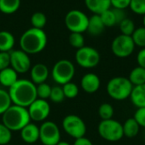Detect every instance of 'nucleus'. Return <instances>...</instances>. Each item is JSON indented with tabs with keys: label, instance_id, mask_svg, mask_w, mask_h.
<instances>
[{
	"label": "nucleus",
	"instance_id": "nucleus-1",
	"mask_svg": "<svg viewBox=\"0 0 145 145\" xmlns=\"http://www.w3.org/2000/svg\"><path fill=\"white\" fill-rule=\"evenodd\" d=\"M12 103L28 108L37 98V85L31 80L18 79L8 90Z\"/></svg>",
	"mask_w": 145,
	"mask_h": 145
},
{
	"label": "nucleus",
	"instance_id": "nucleus-2",
	"mask_svg": "<svg viewBox=\"0 0 145 145\" xmlns=\"http://www.w3.org/2000/svg\"><path fill=\"white\" fill-rule=\"evenodd\" d=\"M48 38L42 29L31 27L26 30L20 37V45L21 50L26 54H37L44 50Z\"/></svg>",
	"mask_w": 145,
	"mask_h": 145
},
{
	"label": "nucleus",
	"instance_id": "nucleus-3",
	"mask_svg": "<svg viewBox=\"0 0 145 145\" xmlns=\"http://www.w3.org/2000/svg\"><path fill=\"white\" fill-rule=\"evenodd\" d=\"M2 115V123L11 132L20 131L24 126L31 123L27 109L18 105H11Z\"/></svg>",
	"mask_w": 145,
	"mask_h": 145
},
{
	"label": "nucleus",
	"instance_id": "nucleus-4",
	"mask_svg": "<svg viewBox=\"0 0 145 145\" xmlns=\"http://www.w3.org/2000/svg\"><path fill=\"white\" fill-rule=\"evenodd\" d=\"M133 85L128 79V78L117 76L109 80L106 91L108 95L114 100L123 101L130 98Z\"/></svg>",
	"mask_w": 145,
	"mask_h": 145
},
{
	"label": "nucleus",
	"instance_id": "nucleus-5",
	"mask_svg": "<svg viewBox=\"0 0 145 145\" xmlns=\"http://www.w3.org/2000/svg\"><path fill=\"white\" fill-rule=\"evenodd\" d=\"M98 132L99 136L108 142H117L124 137L122 124L114 119L101 121Z\"/></svg>",
	"mask_w": 145,
	"mask_h": 145
},
{
	"label": "nucleus",
	"instance_id": "nucleus-6",
	"mask_svg": "<svg viewBox=\"0 0 145 145\" xmlns=\"http://www.w3.org/2000/svg\"><path fill=\"white\" fill-rule=\"evenodd\" d=\"M75 75L74 64L69 60H59L58 61L52 69L53 79L59 85H64L66 83L71 82Z\"/></svg>",
	"mask_w": 145,
	"mask_h": 145
},
{
	"label": "nucleus",
	"instance_id": "nucleus-7",
	"mask_svg": "<svg viewBox=\"0 0 145 145\" xmlns=\"http://www.w3.org/2000/svg\"><path fill=\"white\" fill-rule=\"evenodd\" d=\"M88 15L81 10L72 9L65 17V24L71 32L82 33L87 31L88 25Z\"/></svg>",
	"mask_w": 145,
	"mask_h": 145
},
{
	"label": "nucleus",
	"instance_id": "nucleus-8",
	"mask_svg": "<svg viewBox=\"0 0 145 145\" xmlns=\"http://www.w3.org/2000/svg\"><path fill=\"white\" fill-rule=\"evenodd\" d=\"M64 131L75 139L82 138L87 132V126L83 120L76 115H69L65 116L62 122Z\"/></svg>",
	"mask_w": 145,
	"mask_h": 145
},
{
	"label": "nucleus",
	"instance_id": "nucleus-9",
	"mask_svg": "<svg viewBox=\"0 0 145 145\" xmlns=\"http://www.w3.org/2000/svg\"><path fill=\"white\" fill-rule=\"evenodd\" d=\"M135 49V44L131 36L120 34L116 36L111 43L112 53L119 58L130 56Z\"/></svg>",
	"mask_w": 145,
	"mask_h": 145
},
{
	"label": "nucleus",
	"instance_id": "nucleus-10",
	"mask_svg": "<svg viewBox=\"0 0 145 145\" xmlns=\"http://www.w3.org/2000/svg\"><path fill=\"white\" fill-rule=\"evenodd\" d=\"M76 62L79 66L84 68H93L100 62V55L99 51L89 46H83L76 52Z\"/></svg>",
	"mask_w": 145,
	"mask_h": 145
},
{
	"label": "nucleus",
	"instance_id": "nucleus-11",
	"mask_svg": "<svg viewBox=\"0 0 145 145\" xmlns=\"http://www.w3.org/2000/svg\"><path fill=\"white\" fill-rule=\"evenodd\" d=\"M39 139L43 145H57L60 141V131L56 123L45 121L39 127Z\"/></svg>",
	"mask_w": 145,
	"mask_h": 145
},
{
	"label": "nucleus",
	"instance_id": "nucleus-12",
	"mask_svg": "<svg viewBox=\"0 0 145 145\" xmlns=\"http://www.w3.org/2000/svg\"><path fill=\"white\" fill-rule=\"evenodd\" d=\"M10 56V66L11 68L20 73H25L31 69V60L25 52L21 50H11Z\"/></svg>",
	"mask_w": 145,
	"mask_h": 145
},
{
	"label": "nucleus",
	"instance_id": "nucleus-13",
	"mask_svg": "<svg viewBox=\"0 0 145 145\" xmlns=\"http://www.w3.org/2000/svg\"><path fill=\"white\" fill-rule=\"evenodd\" d=\"M31 120L39 122L47 119L50 114V106L46 100L37 98L27 108Z\"/></svg>",
	"mask_w": 145,
	"mask_h": 145
},
{
	"label": "nucleus",
	"instance_id": "nucleus-14",
	"mask_svg": "<svg viewBox=\"0 0 145 145\" xmlns=\"http://www.w3.org/2000/svg\"><path fill=\"white\" fill-rule=\"evenodd\" d=\"M101 82L99 77L93 73H88L83 75L81 79V85L82 90L89 94L95 93L99 91Z\"/></svg>",
	"mask_w": 145,
	"mask_h": 145
},
{
	"label": "nucleus",
	"instance_id": "nucleus-15",
	"mask_svg": "<svg viewBox=\"0 0 145 145\" xmlns=\"http://www.w3.org/2000/svg\"><path fill=\"white\" fill-rule=\"evenodd\" d=\"M48 77V68L45 64L37 63L31 68V81L35 85H40L45 83Z\"/></svg>",
	"mask_w": 145,
	"mask_h": 145
},
{
	"label": "nucleus",
	"instance_id": "nucleus-16",
	"mask_svg": "<svg viewBox=\"0 0 145 145\" xmlns=\"http://www.w3.org/2000/svg\"><path fill=\"white\" fill-rule=\"evenodd\" d=\"M20 136L24 142L34 144L39 139V127L35 124L29 123L20 130Z\"/></svg>",
	"mask_w": 145,
	"mask_h": 145
},
{
	"label": "nucleus",
	"instance_id": "nucleus-17",
	"mask_svg": "<svg viewBox=\"0 0 145 145\" xmlns=\"http://www.w3.org/2000/svg\"><path fill=\"white\" fill-rule=\"evenodd\" d=\"M85 4L94 15H100L111 7L110 0H85Z\"/></svg>",
	"mask_w": 145,
	"mask_h": 145
},
{
	"label": "nucleus",
	"instance_id": "nucleus-18",
	"mask_svg": "<svg viewBox=\"0 0 145 145\" xmlns=\"http://www.w3.org/2000/svg\"><path fill=\"white\" fill-rule=\"evenodd\" d=\"M105 28V26L99 15L93 14V15L89 17L88 29H87V32H88L89 34H91L93 36L100 35L104 32Z\"/></svg>",
	"mask_w": 145,
	"mask_h": 145
},
{
	"label": "nucleus",
	"instance_id": "nucleus-19",
	"mask_svg": "<svg viewBox=\"0 0 145 145\" xmlns=\"http://www.w3.org/2000/svg\"><path fill=\"white\" fill-rule=\"evenodd\" d=\"M130 99L133 105L136 106L138 109L145 108V84L133 86Z\"/></svg>",
	"mask_w": 145,
	"mask_h": 145
},
{
	"label": "nucleus",
	"instance_id": "nucleus-20",
	"mask_svg": "<svg viewBox=\"0 0 145 145\" xmlns=\"http://www.w3.org/2000/svg\"><path fill=\"white\" fill-rule=\"evenodd\" d=\"M18 80V73L12 68L8 67L0 71V84L10 88Z\"/></svg>",
	"mask_w": 145,
	"mask_h": 145
},
{
	"label": "nucleus",
	"instance_id": "nucleus-21",
	"mask_svg": "<svg viewBox=\"0 0 145 145\" xmlns=\"http://www.w3.org/2000/svg\"><path fill=\"white\" fill-rule=\"evenodd\" d=\"M14 45V37L8 31L0 32V52H10Z\"/></svg>",
	"mask_w": 145,
	"mask_h": 145
},
{
	"label": "nucleus",
	"instance_id": "nucleus-22",
	"mask_svg": "<svg viewBox=\"0 0 145 145\" xmlns=\"http://www.w3.org/2000/svg\"><path fill=\"white\" fill-rule=\"evenodd\" d=\"M122 128L125 137L128 138H133L138 134L140 126L134 118H129L122 124Z\"/></svg>",
	"mask_w": 145,
	"mask_h": 145
},
{
	"label": "nucleus",
	"instance_id": "nucleus-23",
	"mask_svg": "<svg viewBox=\"0 0 145 145\" xmlns=\"http://www.w3.org/2000/svg\"><path fill=\"white\" fill-rule=\"evenodd\" d=\"M128 79L133 86H138L145 84V68L139 66L134 68L129 73Z\"/></svg>",
	"mask_w": 145,
	"mask_h": 145
},
{
	"label": "nucleus",
	"instance_id": "nucleus-24",
	"mask_svg": "<svg viewBox=\"0 0 145 145\" xmlns=\"http://www.w3.org/2000/svg\"><path fill=\"white\" fill-rule=\"evenodd\" d=\"M20 6V0H0V11L6 15L15 13Z\"/></svg>",
	"mask_w": 145,
	"mask_h": 145
},
{
	"label": "nucleus",
	"instance_id": "nucleus-25",
	"mask_svg": "<svg viewBox=\"0 0 145 145\" xmlns=\"http://www.w3.org/2000/svg\"><path fill=\"white\" fill-rule=\"evenodd\" d=\"M135 46H138L140 48H145V27L136 28L133 35L131 36Z\"/></svg>",
	"mask_w": 145,
	"mask_h": 145
},
{
	"label": "nucleus",
	"instance_id": "nucleus-26",
	"mask_svg": "<svg viewBox=\"0 0 145 145\" xmlns=\"http://www.w3.org/2000/svg\"><path fill=\"white\" fill-rule=\"evenodd\" d=\"M31 23L32 25V27L42 29L47 23V17L42 12H36L31 17Z\"/></svg>",
	"mask_w": 145,
	"mask_h": 145
},
{
	"label": "nucleus",
	"instance_id": "nucleus-27",
	"mask_svg": "<svg viewBox=\"0 0 145 145\" xmlns=\"http://www.w3.org/2000/svg\"><path fill=\"white\" fill-rule=\"evenodd\" d=\"M119 27L121 32V34L127 36H132L136 29L133 21L127 17L119 24Z\"/></svg>",
	"mask_w": 145,
	"mask_h": 145
},
{
	"label": "nucleus",
	"instance_id": "nucleus-28",
	"mask_svg": "<svg viewBox=\"0 0 145 145\" xmlns=\"http://www.w3.org/2000/svg\"><path fill=\"white\" fill-rule=\"evenodd\" d=\"M99 115L102 121L110 120L114 115V108L111 104L108 103H102L99 108Z\"/></svg>",
	"mask_w": 145,
	"mask_h": 145
},
{
	"label": "nucleus",
	"instance_id": "nucleus-29",
	"mask_svg": "<svg viewBox=\"0 0 145 145\" xmlns=\"http://www.w3.org/2000/svg\"><path fill=\"white\" fill-rule=\"evenodd\" d=\"M63 91H64V95L65 97L69 98V99H73L75 97H77L78 93H79V88L78 86L72 82H69L65 84L62 86Z\"/></svg>",
	"mask_w": 145,
	"mask_h": 145
},
{
	"label": "nucleus",
	"instance_id": "nucleus-30",
	"mask_svg": "<svg viewBox=\"0 0 145 145\" xmlns=\"http://www.w3.org/2000/svg\"><path fill=\"white\" fill-rule=\"evenodd\" d=\"M99 15H100V18H101L105 27H111V26H114L116 25V17H115L114 12L111 9L105 10Z\"/></svg>",
	"mask_w": 145,
	"mask_h": 145
},
{
	"label": "nucleus",
	"instance_id": "nucleus-31",
	"mask_svg": "<svg viewBox=\"0 0 145 145\" xmlns=\"http://www.w3.org/2000/svg\"><path fill=\"white\" fill-rule=\"evenodd\" d=\"M11 105L12 101L8 91L0 89V115H3Z\"/></svg>",
	"mask_w": 145,
	"mask_h": 145
},
{
	"label": "nucleus",
	"instance_id": "nucleus-32",
	"mask_svg": "<svg viewBox=\"0 0 145 145\" xmlns=\"http://www.w3.org/2000/svg\"><path fill=\"white\" fill-rule=\"evenodd\" d=\"M69 42L72 47H74L77 50L85 46L84 45L85 40H84V37H83L82 33L71 32L69 36Z\"/></svg>",
	"mask_w": 145,
	"mask_h": 145
},
{
	"label": "nucleus",
	"instance_id": "nucleus-33",
	"mask_svg": "<svg viewBox=\"0 0 145 145\" xmlns=\"http://www.w3.org/2000/svg\"><path fill=\"white\" fill-rule=\"evenodd\" d=\"M51 89H52V87L46 83L37 85V98L42 99V100H47L48 98H49L50 94H51Z\"/></svg>",
	"mask_w": 145,
	"mask_h": 145
},
{
	"label": "nucleus",
	"instance_id": "nucleus-34",
	"mask_svg": "<svg viewBox=\"0 0 145 145\" xmlns=\"http://www.w3.org/2000/svg\"><path fill=\"white\" fill-rule=\"evenodd\" d=\"M65 95L64 91L61 86H54L51 89V94L49 97V99L55 103H59L65 99Z\"/></svg>",
	"mask_w": 145,
	"mask_h": 145
},
{
	"label": "nucleus",
	"instance_id": "nucleus-35",
	"mask_svg": "<svg viewBox=\"0 0 145 145\" xmlns=\"http://www.w3.org/2000/svg\"><path fill=\"white\" fill-rule=\"evenodd\" d=\"M11 138L12 132L3 123H0V145L8 144Z\"/></svg>",
	"mask_w": 145,
	"mask_h": 145
},
{
	"label": "nucleus",
	"instance_id": "nucleus-36",
	"mask_svg": "<svg viewBox=\"0 0 145 145\" xmlns=\"http://www.w3.org/2000/svg\"><path fill=\"white\" fill-rule=\"evenodd\" d=\"M129 7L135 14L145 15V0H131Z\"/></svg>",
	"mask_w": 145,
	"mask_h": 145
},
{
	"label": "nucleus",
	"instance_id": "nucleus-37",
	"mask_svg": "<svg viewBox=\"0 0 145 145\" xmlns=\"http://www.w3.org/2000/svg\"><path fill=\"white\" fill-rule=\"evenodd\" d=\"M135 121L138 122L139 126L145 128V108H139L134 114Z\"/></svg>",
	"mask_w": 145,
	"mask_h": 145
},
{
	"label": "nucleus",
	"instance_id": "nucleus-38",
	"mask_svg": "<svg viewBox=\"0 0 145 145\" xmlns=\"http://www.w3.org/2000/svg\"><path fill=\"white\" fill-rule=\"evenodd\" d=\"M10 66L9 52H0V71Z\"/></svg>",
	"mask_w": 145,
	"mask_h": 145
},
{
	"label": "nucleus",
	"instance_id": "nucleus-39",
	"mask_svg": "<svg viewBox=\"0 0 145 145\" xmlns=\"http://www.w3.org/2000/svg\"><path fill=\"white\" fill-rule=\"evenodd\" d=\"M110 3L114 9H125L130 6L131 0H110Z\"/></svg>",
	"mask_w": 145,
	"mask_h": 145
},
{
	"label": "nucleus",
	"instance_id": "nucleus-40",
	"mask_svg": "<svg viewBox=\"0 0 145 145\" xmlns=\"http://www.w3.org/2000/svg\"><path fill=\"white\" fill-rule=\"evenodd\" d=\"M115 17H116V25H119L123 20H125L127 18V14L125 12V9H112Z\"/></svg>",
	"mask_w": 145,
	"mask_h": 145
},
{
	"label": "nucleus",
	"instance_id": "nucleus-41",
	"mask_svg": "<svg viewBox=\"0 0 145 145\" xmlns=\"http://www.w3.org/2000/svg\"><path fill=\"white\" fill-rule=\"evenodd\" d=\"M137 62L138 65L143 68H145V48H143L139 50L137 55Z\"/></svg>",
	"mask_w": 145,
	"mask_h": 145
},
{
	"label": "nucleus",
	"instance_id": "nucleus-42",
	"mask_svg": "<svg viewBox=\"0 0 145 145\" xmlns=\"http://www.w3.org/2000/svg\"><path fill=\"white\" fill-rule=\"evenodd\" d=\"M73 145H93V143L87 138L85 137H82V138H77L75 140L74 142V144Z\"/></svg>",
	"mask_w": 145,
	"mask_h": 145
},
{
	"label": "nucleus",
	"instance_id": "nucleus-43",
	"mask_svg": "<svg viewBox=\"0 0 145 145\" xmlns=\"http://www.w3.org/2000/svg\"><path fill=\"white\" fill-rule=\"evenodd\" d=\"M57 145H71V144H70L69 143L65 142V141H59Z\"/></svg>",
	"mask_w": 145,
	"mask_h": 145
},
{
	"label": "nucleus",
	"instance_id": "nucleus-44",
	"mask_svg": "<svg viewBox=\"0 0 145 145\" xmlns=\"http://www.w3.org/2000/svg\"><path fill=\"white\" fill-rule=\"evenodd\" d=\"M143 24H144V27H145V15H144V19H143Z\"/></svg>",
	"mask_w": 145,
	"mask_h": 145
},
{
	"label": "nucleus",
	"instance_id": "nucleus-45",
	"mask_svg": "<svg viewBox=\"0 0 145 145\" xmlns=\"http://www.w3.org/2000/svg\"><path fill=\"white\" fill-rule=\"evenodd\" d=\"M144 138H145V131H144Z\"/></svg>",
	"mask_w": 145,
	"mask_h": 145
},
{
	"label": "nucleus",
	"instance_id": "nucleus-46",
	"mask_svg": "<svg viewBox=\"0 0 145 145\" xmlns=\"http://www.w3.org/2000/svg\"><path fill=\"white\" fill-rule=\"evenodd\" d=\"M6 145H10V144H6Z\"/></svg>",
	"mask_w": 145,
	"mask_h": 145
}]
</instances>
